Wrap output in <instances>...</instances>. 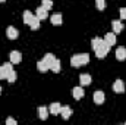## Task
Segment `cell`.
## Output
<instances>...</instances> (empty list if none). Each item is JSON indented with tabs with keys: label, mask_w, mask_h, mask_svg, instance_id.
<instances>
[{
	"label": "cell",
	"mask_w": 126,
	"mask_h": 125,
	"mask_svg": "<svg viewBox=\"0 0 126 125\" xmlns=\"http://www.w3.org/2000/svg\"><path fill=\"white\" fill-rule=\"evenodd\" d=\"M104 41L111 47V46H114L116 44V34L114 32H107L106 35H104Z\"/></svg>",
	"instance_id": "52a82bcc"
},
{
	"label": "cell",
	"mask_w": 126,
	"mask_h": 125,
	"mask_svg": "<svg viewBox=\"0 0 126 125\" xmlns=\"http://www.w3.org/2000/svg\"><path fill=\"white\" fill-rule=\"evenodd\" d=\"M10 62L12 63H21L22 61V55H21V52H18V50H13V52H10Z\"/></svg>",
	"instance_id": "9c48e42d"
},
{
	"label": "cell",
	"mask_w": 126,
	"mask_h": 125,
	"mask_svg": "<svg viewBox=\"0 0 126 125\" xmlns=\"http://www.w3.org/2000/svg\"><path fill=\"white\" fill-rule=\"evenodd\" d=\"M3 1H6V0H0V3H3Z\"/></svg>",
	"instance_id": "83f0119b"
},
{
	"label": "cell",
	"mask_w": 126,
	"mask_h": 125,
	"mask_svg": "<svg viewBox=\"0 0 126 125\" xmlns=\"http://www.w3.org/2000/svg\"><path fill=\"white\" fill-rule=\"evenodd\" d=\"M120 19H126V7L120 9Z\"/></svg>",
	"instance_id": "d4e9b609"
},
{
	"label": "cell",
	"mask_w": 126,
	"mask_h": 125,
	"mask_svg": "<svg viewBox=\"0 0 126 125\" xmlns=\"http://www.w3.org/2000/svg\"><path fill=\"white\" fill-rule=\"evenodd\" d=\"M104 99H106V96L103 91H95L94 93V103L95 104H103L104 103Z\"/></svg>",
	"instance_id": "8fae6325"
},
{
	"label": "cell",
	"mask_w": 126,
	"mask_h": 125,
	"mask_svg": "<svg viewBox=\"0 0 126 125\" xmlns=\"http://www.w3.org/2000/svg\"><path fill=\"white\" fill-rule=\"evenodd\" d=\"M43 61L47 63V65H48V68H50V66H51V63L56 61V56H54V55H51V53H47V55H44V59H43Z\"/></svg>",
	"instance_id": "d6986e66"
},
{
	"label": "cell",
	"mask_w": 126,
	"mask_h": 125,
	"mask_svg": "<svg viewBox=\"0 0 126 125\" xmlns=\"http://www.w3.org/2000/svg\"><path fill=\"white\" fill-rule=\"evenodd\" d=\"M88 62H90L88 53H79V55H75L70 58V66H73V68H79L82 65H87Z\"/></svg>",
	"instance_id": "3957f363"
},
{
	"label": "cell",
	"mask_w": 126,
	"mask_h": 125,
	"mask_svg": "<svg viewBox=\"0 0 126 125\" xmlns=\"http://www.w3.org/2000/svg\"><path fill=\"white\" fill-rule=\"evenodd\" d=\"M13 63L10 62V63H4V65H1L3 66V71H4V74H6V78H7V75L13 71V66H12Z\"/></svg>",
	"instance_id": "44dd1931"
},
{
	"label": "cell",
	"mask_w": 126,
	"mask_h": 125,
	"mask_svg": "<svg viewBox=\"0 0 126 125\" xmlns=\"http://www.w3.org/2000/svg\"><path fill=\"white\" fill-rule=\"evenodd\" d=\"M60 115H62L63 119H69L70 115H72V109H70L69 106H62V109H60Z\"/></svg>",
	"instance_id": "2e32d148"
},
{
	"label": "cell",
	"mask_w": 126,
	"mask_h": 125,
	"mask_svg": "<svg viewBox=\"0 0 126 125\" xmlns=\"http://www.w3.org/2000/svg\"><path fill=\"white\" fill-rule=\"evenodd\" d=\"M6 80H7L9 83H15V81H16V72H15V71H12V72L7 75V78H6Z\"/></svg>",
	"instance_id": "cb8c5ba5"
},
{
	"label": "cell",
	"mask_w": 126,
	"mask_h": 125,
	"mask_svg": "<svg viewBox=\"0 0 126 125\" xmlns=\"http://www.w3.org/2000/svg\"><path fill=\"white\" fill-rule=\"evenodd\" d=\"M111 27H113V31H114V34H120V32L123 31V24L120 22V21H113L111 22Z\"/></svg>",
	"instance_id": "4fadbf2b"
},
{
	"label": "cell",
	"mask_w": 126,
	"mask_h": 125,
	"mask_svg": "<svg viewBox=\"0 0 126 125\" xmlns=\"http://www.w3.org/2000/svg\"><path fill=\"white\" fill-rule=\"evenodd\" d=\"M6 124L7 125H16V121H15L13 118H7V119H6Z\"/></svg>",
	"instance_id": "484cf974"
},
{
	"label": "cell",
	"mask_w": 126,
	"mask_h": 125,
	"mask_svg": "<svg viewBox=\"0 0 126 125\" xmlns=\"http://www.w3.org/2000/svg\"><path fill=\"white\" fill-rule=\"evenodd\" d=\"M95 6L98 10H104L106 7V0H95Z\"/></svg>",
	"instance_id": "7402d4cb"
},
{
	"label": "cell",
	"mask_w": 126,
	"mask_h": 125,
	"mask_svg": "<svg viewBox=\"0 0 126 125\" xmlns=\"http://www.w3.org/2000/svg\"><path fill=\"white\" fill-rule=\"evenodd\" d=\"M0 93H1V87H0Z\"/></svg>",
	"instance_id": "f1b7e54d"
},
{
	"label": "cell",
	"mask_w": 126,
	"mask_h": 125,
	"mask_svg": "<svg viewBox=\"0 0 126 125\" xmlns=\"http://www.w3.org/2000/svg\"><path fill=\"white\" fill-rule=\"evenodd\" d=\"M43 7H46L47 10H50L51 7H53V1L51 0H43V4H41Z\"/></svg>",
	"instance_id": "603a6c76"
},
{
	"label": "cell",
	"mask_w": 126,
	"mask_h": 125,
	"mask_svg": "<svg viewBox=\"0 0 126 125\" xmlns=\"http://www.w3.org/2000/svg\"><path fill=\"white\" fill-rule=\"evenodd\" d=\"M50 69H51L53 72H56V74H57V72H60V61H59V59H56L54 62L51 63Z\"/></svg>",
	"instance_id": "ffe728a7"
},
{
	"label": "cell",
	"mask_w": 126,
	"mask_h": 125,
	"mask_svg": "<svg viewBox=\"0 0 126 125\" xmlns=\"http://www.w3.org/2000/svg\"><path fill=\"white\" fill-rule=\"evenodd\" d=\"M35 16H37L40 21L47 19V16H48V10H47L46 7H43V6H40V7H37V10H35Z\"/></svg>",
	"instance_id": "5b68a950"
},
{
	"label": "cell",
	"mask_w": 126,
	"mask_h": 125,
	"mask_svg": "<svg viewBox=\"0 0 126 125\" xmlns=\"http://www.w3.org/2000/svg\"><path fill=\"white\" fill-rule=\"evenodd\" d=\"M72 96H73L75 100L82 99V97H84V90H82V87H75V88L72 90Z\"/></svg>",
	"instance_id": "9a60e30c"
},
{
	"label": "cell",
	"mask_w": 126,
	"mask_h": 125,
	"mask_svg": "<svg viewBox=\"0 0 126 125\" xmlns=\"http://www.w3.org/2000/svg\"><path fill=\"white\" fill-rule=\"evenodd\" d=\"M37 113H38V118L40 119H43V121H46L47 118H48V109L47 107H44V106H40L38 109H37Z\"/></svg>",
	"instance_id": "ba28073f"
},
{
	"label": "cell",
	"mask_w": 126,
	"mask_h": 125,
	"mask_svg": "<svg viewBox=\"0 0 126 125\" xmlns=\"http://www.w3.org/2000/svg\"><path fill=\"white\" fill-rule=\"evenodd\" d=\"M37 69H38L40 72H47L50 68H48V65L44 62V61H38V62H37Z\"/></svg>",
	"instance_id": "ac0fdd59"
},
{
	"label": "cell",
	"mask_w": 126,
	"mask_h": 125,
	"mask_svg": "<svg viewBox=\"0 0 126 125\" xmlns=\"http://www.w3.org/2000/svg\"><path fill=\"white\" fill-rule=\"evenodd\" d=\"M50 22H51L53 25H62L63 24V16L60 13H54V15H51Z\"/></svg>",
	"instance_id": "30bf717a"
},
{
	"label": "cell",
	"mask_w": 126,
	"mask_h": 125,
	"mask_svg": "<svg viewBox=\"0 0 126 125\" xmlns=\"http://www.w3.org/2000/svg\"><path fill=\"white\" fill-rule=\"evenodd\" d=\"M116 59L117 61H125L126 59V47H117L116 49Z\"/></svg>",
	"instance_id": "7c38bea8"
},
{
	"label": "cell",
	"mask_w": 126,
	"mask_h": 125,
	"mask_svg": "<svg viewBox=\"0 0 126 125\" xmlns=\"http://www.w3.org/2000/svg\"><path fill=\"white\" fill-rule=\"evenodd\" d=\"M91 46H93V50L95 52V56L98 59H104L110 50V46L104 41V38H100V37H94L93 41H91Z\"/></svg>",
	"instance_id": "6da1fadb"
},
{
	"label": "cell",
	"mask_w": 126,
	"mask_h": 125,
	"mask_svg": "<svg viewBox=\"0 0 126 125\" xmlns=\"http://www.w3.org/2000/svg\"><path fill=\"white\" fill-rule=\"evenodd\" d=\"M6 35H7V38H10V40H16V38L19 37V31H18L15 27H7Z\"/></svg>",
	"instance_id": "8992f818"
},
{
	"label": "cell",
	"mask_w": 126,
	"mask_h": 125,
	"mask_svg": "<svg viewBox=\"0 0 126 125\" xmlns=\"http://www.w3.org/2000/svg\"><path fill=\"white\" fill-rule=\"evenodd\" d=\"M0 80H6V74L3 71V66H0Z\"/></svg>",
	"instance_id": "4316f807"
},
{
	"label": "cell",
	"mask_w": 126,
	"mask_h": 125,
	"mask_svg": "<svg viewBox=\"0 0 126 125\" xmlns=\"http://www.w3.org/2000/svg\"><path fill=\"white\" fill-rule=\"evenodd\" d=\"M40 19L32 13L30 10H25L24 12V24H27V25H30L31 27V30H38L40 28Z\"/></svg>",
	"instance_id": "7a4b0ae2"
},
{
	"label": "cell",
	"mask_w": 126,
	"mask_h": 125,
	"mask_svg": "<svg viewBox=\"0 0 126 125\" xmlns=\"http://www.w3.org/2000/svg\"><path fill=\"white\" fill-rule=\"evenodd\" d=\"M60 109H62L60 103H53V104H50L48 112H50L51 115H59V113H60Z\"/></svg>",
	"instance_id": "e0dca14e"
},
{
	"label": "cell",
	"mask_w": 126,
	"mask_h": 125,
	"mask_svg": "<svg viewBox=\"0 0 126 125\" xmlns=\"http://www.w3.org/2000/svg\"><path fill=\"white\" fill-rule=\"evenodd\" d=\"M91 75H88V74H82L81 77H79V83H81V85L84 87V85H90L91 84Z\"/></svg>",
	"instance_id": "5bb4252c"
},
{
	"label": "cell",
	"mask_w": 126,
	"mask_h": 125,
	"mask_svg": "<svg viewBox=\"0 0 126 125\" xmlns=\"http://www.w3.org/2000/svg\"><path fill=\"white\" fill-rule=\"evenodd\" d=\"M113 91L117 94H122L125 93V83L122 80H116L114 84H113Z\"/></svg>",
	"instance_id": "277c9868"
}]
</instances>
